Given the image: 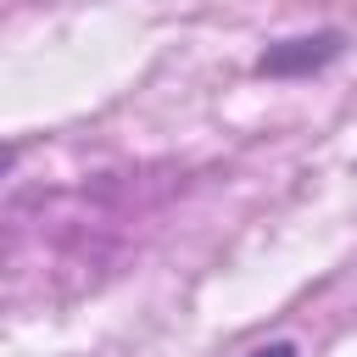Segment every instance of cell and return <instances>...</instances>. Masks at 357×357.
<instances>
[{"instance_id": "obj_2", "label": "cell", "mask_w": 357, "mask_h": 357, "mask_svg": "<svg viewBox=\"0 0 357 357\" xmlns=\"http://www.w3.org/2000/svg\"><path fill=\"white\" fill-rule=\"evenodd\" d=\"M245 357H296V340H268V346H257Z\"/></svg>"}, {"instance_id": "obj_1", "label": "cell", "mask_w": 357, "mask_h": 357, "mask_svg": "<svg viewBox=\"0 0 357 357\" xmlns=\"http://www.w3.org/2000/svg\"><path fill=\"white\" fill-rule=\"evenodd\" d=\"M340 50H346V33H335V28L301 33V39H279V45H268V50L257 56V73H262V78H307V73L329 67Z\"/></svg>"}, {"instance_id": "obj_3", "label": "cell", "mask_w": 357, "mask_h": 357, "mask_svg": "<svg viewBox=\"0 0 357 357\" xmlns=\"http://www.w3.org/2000/svg\"><path fill=\"white\" fill-rule=\"evenodd\" d=\"M6 167H11V151H6V145H0V173H6Z\"/></svg>"}]
</instances>
